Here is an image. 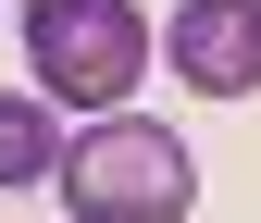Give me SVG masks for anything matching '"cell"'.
I'll list each match as a JSON object with an SVG mask.
<instances>
[{"instance_id":"obj_1","label":"cell","mask_w":261,"mask_h":223,"mask_svg":"<svg viewBox=\"0 0 261 223\" xmlns=\"http://www.w3.org/2000/svg\"><path fill=\"white\" fill-rule=\"evenodd\" d=\"M50 186L75 199V223H187L199 162H187L174 124H149V112H100L87 137H62Z\"/></svg>"},{"instance_id":"obj_3","label":"cell","mask_w":261,"mask_h":223,"mask_svg":"<svg viewBox=\"0 0 261 223\" xmlns=\"http://www.w3.org/2000/svg\"><path fill=\"white\" fill-rule=\"evenodd\" d=\"M174 75L199 100H249L261 87V0H187L174 13Z\"/></svg>"},{"instance_id":"obj_2","label":"cell","mask_w":261,"mask_h":223,"mask_svg":"<svg viewBox=\"0 0 261 223\" xmlns=\"http://www.w3.org/2000/svg\"><path fill=\"white\" fill-rule=\"evenodd\" d=\"M25 62H38L50 100L112 112V100H137L149 25H137V0H25Z\"/></svg>"},{"instance_id":"obj_4","label":"cell","mask_w":261,"mask_h":223,"mask_svg":"<svg viewBox=\"0 0 261 223\" xmlns=\"http://www.w3.org/2000/svg\"><path fill=\"white\" fill-rule=\"evenodd\" d=\"M62 100H0V186H50V162H62V124H50Z\"/></svg>"}]
</instances>
